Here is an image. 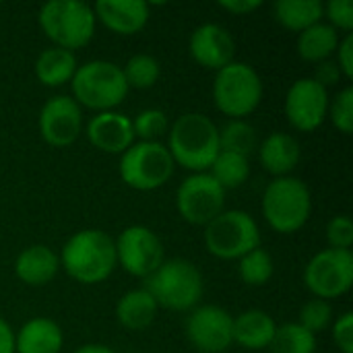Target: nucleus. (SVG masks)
<instances>
[{
    "mask_svg": "<svg viewBox=\"0 0 353 353\" xmlns=\"http://www.w3.org/2000/svg\"><path fill=\"white\" fill-rule=\"evenodd\" d=\"M165 147L176 165L192 174L209 172L221 151L219 128L209 116L201 112L182 114L170 126Z\"/></svg>",
    "mask_w": 353,
    "mask_h": 353,
    "instance_id": "obj_1",
    "label": "nucleus"
},
{
    "mask_svg": "<svg viewBox=\"0 0 353 353\" xmlns=\"http://www.w3.org/2000/svg\"><path fill=\"white\" fill-rule=\"evenodd\" d=\"M58 259L66 275L83 285L103 283L118 267L114 240L95 228L72 234L62 246Z\"/></svg>",
    "mask_w": 353,
    "mask_h": 353,
    "instance_id": "obj_2",
    "label": "nucleus"
},
{
    "mask_svg": "<svg viewBox=\"0 0 353 353\" xmlns=\"http://www.w3.org/2000/svg\"><path fill=\"white\" fill-rule=\"evenodd\" d=\"M145 290L157 306L176 312H190L203 298L205 281L196 265L190 261L165 259L161 267L145 279Z\"/></svg>",
    "mask_w": 353,
    "mask_h": 353,
    "instance_id": "obj_3",
    "label": "nucleus"
},
{
    "mask_svg": "<svg viewBox=\"0 0 353 353\" xmlns=\"http://www.w3.org/2000/svg\"><path fill=\"white\" fill-rule=\"evenodd\" d=\"M39 29L62 50L74 52L85 48L95 35V12L83 0H50L39 8Z\"/></svg>",
    "mask_w": 353,
    "mask_h": 353,
    "instance_id": "obj_4",
    "label": "nucleus"
},
{
    "mask_svg": "<svg viewBox=\"0 0 353 353\" xmlns=\"http://www.w3.org/2000/svg\"><path fill=\"white\" fill-rule=\"evenodd\" d=\"M72 99L81 108L93 112H112L128 95V85L122 74V66L110 60H89L79 64L72 81Z\"/></svg>",
    "mask_w": 353,
    "mask_h": 353,
    "instance_id": "obj_5",
    "label": "nucleus"
},
{
    "mask_svg": "<svg viewBox=\"0 0 353 353\" xmlns=\"http://www.w3.org/2000/svg\"><path fill=\"white\" fill-rule=\"evenodd\" d=\"M263 217L277 234L300 232L312 215V194L296 176L273 178L261 201Z\"/></svg>",
    "mask_w": 353,
    "mask_h": 353,
    "instance_id": "obj_6",
    "label": "nucleus"
},
{
    "mask_svg": "<svg viewBox=\"0 0 353 353\" xmlns=\"http://www.w3.org/2000/svg\"><path fill=\"white\" fill-rule=\"evenodd\" d=\"M263 79L248 64L234 60L215 72L213 103L228 120H246L263 101Z\"/></svg>",
    "mask_w": 353,
    "mask_h": 353,
    "instance_id": "obj_7",
    "label": "nucleus"
},
{
    "mask_svg": "<svg viewBox=\"0 0 353 353\" xmlns=\"http://www.w3.org/2000/svg\"><path fill=\"white\" fill-rule=\"evenodd\" d=\"M176 163L168 151V147L159 141H134L120 155V178L126 186L151 192L165 186L174 176Z\"/></svg>",
    "mask_w": 353,
    "mask_h": 353,
    "instance_id": "obj_8",
    "label": "nucleus"
},
{
    "mask_svg": "<svg viewBox=\"0 0 353 353\" xmlns=\"http://www.w3.org/2000/svg\"><path fill=\"white\" fill-rule=\"evenodd\" d=\"M205 248L221 261H238L261 246V230L248 211L232 209L205 225Z\"/></svg>",
    "mask_w": 353,
    "mask_h": 353,
    "instance_id": "obj_9",
    "label": "nucleus"
},
{
    "mask_svg": "<svg viewBox=\"0 0 353 353\" xmlns=\"http://www.w3.org/2000/svg\"><path fill=\"white\" fill-rule=\"evenodd\" d=\"M304 283L319 300L331 302L345 296L353 285L352 250L325 248L316 252L304 269Z\"/></svg>",
    "mask_w": 353,
    "mask_h": 353,
    "instance_id": "obj_10",
    "label": "nucleus"
},
{
    "mask_svg": "<svg viewBox=\"0 0 353 353\" xmlns=\"http://www.w3.org/2000/svg\"><path fill=\"white\" fill-rule=\"evenodd\" d=\"M118 265L132 277L147 279L165 261V248L159 236L147 225H128L114 240Z\"/></svg>",
    "mask_w": 353,
    "mask_h": 353,
    "instance_id": "obj_11",
    "label": "nucleus"
},
{
    "mask_svg": "<svg viewBox=\"0 0 353 353\" xmlns=\"http://www.w3.org/2000/svg\"><path fill=\"white\" fill-rule=\"evenodd\" d=\"M176 207L184 221L205 228L225 211V190L209 172L190 174L176 190Z\"/></svg>",
    "mask_w": 353,
    "mask_h": 353,
    "instance_id": "obj_12",
    "label": "nucleus"
},
{
    "mask_svg": "<svg viewBox=\"0 0 353 353\" xmlns=\"http://www.w3.org/2000/svg\"><path fill=\"white\" fill-rule=\"evenodd\" d=\"M186 339L201 353H223L234 345V316L215 304L190 310L186 319Z\"/></svg>",
    "mask_w": 353,
    "mask_h": 353,
    "instance_id": "obj_13",
    "label": "nucleus"
},
{
    "mask_svg": "<svg viewBox=\"0 0 353 353\" xmlns=\"http://www.w3.org/2000/svg\"><path fill=\"white\" fill-rule=\"evenodd\" d=\"M329 91L321 87L312 77L298 79L292 83L285 95V116L288 122L300 132H314L327 120L329 110Z\"/></svg>",
    "mask_w": 353,
    "mask_h": 353,
    "instance_id": "obj_14",
    "label": "nucleus"
},
{
    "mask_svg": "<svg viewBox=\"0 0 353 353\" xmlns=\"http://www.w3.org/2000/svg\"><path fill=\"white\" fill-rule=\"evenodd\" d=\"M37 126L50 147H70L83 132V108L70 95H54L41 105Z\"/></svg>",
    "mask_w": 353,
    "mask_h": 353,
    "instance_id": "obj_15",
    "label": "nucleus"
},
{
    "mask_svg": "<svg viewBox=\"0 0 353 353\" xmlns=\"http://www.w3.org/2000/svg\"><path fill=\"white\" fill-rule=\"evenodd\" d=\"M190 56L196 64L209 70H221L236 56V41L232 33L219 23H203L199 25L188 41Z\"/></svg>",
    "mask_w": 353,
    "mask_h": 353,
    "instance_id": "obj_16",
    "label": "nucleus"
},
{
    "mask_svg": "<svg viewBox=\"0 0 353 353\" xmlns=\"http://www.w3.org/2000/svg\"><path fill=\"white\" fill-rule=\"evenodd\" d=\"M89 143L103 153L122 155L137 139L132 132V120L116 110L95 114L85 126Z\"/></svg>",
    "mask_w": 353,
    "mask_h": 353,
    "instance_id": "obj_17",
    "label": "nucleus"
},
{
    "mask_svg": "<svg viewBox=\"0 0 353 353\" xmlns=\"http://www.w3.org/2000/svg\"><path fill=\"white\" fill-rule=\"evenodd\" d=\"M95 21L116 35L141 33L151 17V6L145 0H97L93 4Z\"/></svg>",
    "mask_w": 353,
    "mask_h": 353,
    "instance_id": "obj_18",
    "label": "nucleus"
},
{
    "mask_svg": "<svg viewBox=\"0 0 353 353\" xmlns=\"http://www.w3.org/2000/svg\"><path fill=\"white\" fill-rule=\"evenodd\" d=\"M259 161L273 178L292 176L302 159V147L296 137L288 132H271L259 143Z\"/></svg>",
    "mask_w": 353,
    "mask_h": 353,
    "instance_id": "obj_19",
    "label": "nucleus"
},
{
    "mask_svg": "<svg viewBox=\"0 0 353 353\" xmlns=\"http://www.w3.org/2000/svg\"><path fill=\"white\" fill-rule=\"evenodd\" d=\"M60 271V259L58 254L46 246V244H33L27 246L23 252H19L14 261V275L19 281H23L29 288H43Z\"/></svg>",
    "mask_w": 353,
    "mask_h": 353,
    "instance_id": "obj_20",
    "label": "nucleus"
},
{
    "mask_svg": "<svg viewBox=\"0 0 353 353\" xmlns=\"http://www.w3.org/2000/svg\"><path fill=\"white\" fill-rule=\"evenodd\" d=\"M62 345V329L52 319H31L14 333V353H60Z\"/></svg>",
    "mask_w": 353,
    "mask_h": 353,
    "instance_id": "obj_21",
    "label": "nucleus"
},
{
    "mask_svg": "<svg viewBox=\"0 0 353 353\" xmlns=\"http://www.w3.org/2000/svg\"><path fill=\"white\" fill-rule=\"evenodd\" d=\"M277 331V323L265 310L250 308L234 316V343L248 352L267 350Z\"/></svg>",
    "mask_w": 353,
    "mask_h": 353,
    "instance_id": "obj_22",
    "label": "nucleus"
},
{
    "mask_svg": "<svg viewBox=\"0 0 353 353\" xmlns=\"http://www.w3.org/2000/svg\"><path fill=\"white\" fill-rule=\"evenodd\" d=\"M157 308L159 306L145 288L130 290L116 302V321L126 331H145L153 325Z\"/></svg>",
    "mask_w": 353,
    "mask_h": 353,
    "instance_id": "obj_23",
    "label": "nucleus"
},
{
    "mask_svg": "<svg viewBox=\"0 0 353 353\" xmlns=\"http://www.w3.org/2000/svg\"><path fill=\"white\" fill-rule=\"evenodd\" d=\"M77 68H79V62H77L74 52H68L56 46L41 50L33 66L37 81L46 87H62L70 83Z\"/></svg>",
    "mask_w": 353,
    "mask_h": 353,
    "instance_id": "obj_24",
    "label": "nucleus"
},
{
    "mask_svg": "<svg viewBox=\"0 0 353 353\" xmlns=\"http://www.w3.org/2000/svg\"><path fill=\"white\" fill-rule=\"evenodd\" d=\"M339 33L325 21L308 27L306 31L298 33V41H296V50L298 56L306 62L319 64L325 60H331V56L335 54L337 46H339Z\"/></svg>",
    "mask_w": 353,
    "mask_h": 353,
    "instance_id": "obj_25",
    "label": "nucleus"
},
{
    "mask_svg": "<svg viewBox=\"0 0 353 353\" xmlns=\"http://www.w3.org/2000/svg\"><path fill=\"white\" fill-rule=\"evenodd\" d=\"M273 14L283 29L296 33L306 31L325 17L323 2L319 0H277L273 4Z\"/></svg>",
    "mask_w": 353,
    "mask_h": 353,
    "instance_id": "obj_26",
    "label": "nucleus"
},
{
    "mask_svg": "<svg viewBox=\"0 0 353 353\" xmlns=\"http://www.w3.org/2000/svg\"><path fill=\"white\" fill-rule=\"evenodd\" d=\"M209 174H211V178L223 190L240 188L250 178V159L248 157H242L238 153L219 151V155L215 157L213 165L209 168Z\"/></svg>",
    "mask_w": 353,
    "mask_h": 353,
    "instance_id": "obj_27",
    "label": "nucleus"
},
{
    "mask_svg": "<svg viewBox=\"0 0 353 353\" xmlns=\"http://www.w3.org/2000/svg\"><path fill=\"white\" fill-rule=\"evenodd\" d=\"M259 132L246 120H228L219 128V149L248 157L259 149Z\"/></svg>",
    "mask_w": 353,
    "mask_h": 353,
    "instance_id": "obj_28",
    "label": "nucleus"
},
{
    "mask_svg": "<svg viewBox=\"0 0 353 353\" xmlns=\"http://www.w3.org/2000/svg\"><path fill=\"white\" fill-rule=\"evenodd\" d=\"M269 350L271 353H314L316 352V335H312L298 323L277 325V331L273 335Z\"/></svg>",
    "mask_w": 353,
    "mask_h": 353,
    "instance_id": "obj_29",
    "label": "nucleus"
},
{
    "mask_svg": "<svg viewBox=\"0 0 353 353\" xmlns=\"http://www.w3.org/2000/svg\"><path fill=\"white\" fill-rule=\"evenodd\" d=\"M122 74H124L128 89L143 91V89L155 87V83L161 77V66H159V60L151 54H134L122 66Z\"/></svg>",
    "mask_w": 353,
    "mask_h": 353,
    "instance_id": "obj_30",
    "label": "nucleus"
},
{
    "mask_svg": "<svg viewBox=\"0 0 353 353\" xmlns=\"http://www.w3.org/2000/svg\"><path fill=\"white\" fill-rule=\"evenodd\" d=\"M275 265H273V256L265 250V248H254L250 252H246L242 259H238V273L240 279L250 285V288H261L265 285L271 277H273Z\"/></svg>",
    "mask_w": 353,
    "mask_h": 353,
    "instance_id": "obj_31",
    "label": "nucleus"
},
{
    "mask_svg": "<svg viewBox=\"0 0 353 353\" xmlns=\"http://www.w3.org/2000/svg\"><path fill=\"white\" fill-rule=\"evenodd\" d=\"M132 120V132H134V139L139 141H147V143H153V141H159L163 134H168L170 130V118L163 110L159 108H147V110H141Z\"/></svg>",
    "mask_w": 353,
    "mask_h": 353,
    "instance_id": "obj_32",
    "label": "nucleus"
},
{
    "mask_svg": "<svg viewBox=\"0 0 353 353\" xmlns=\"http://www.w3.org/2000/svg\"><path fill=\"white\" fill-rule=\"evenodd\" d=\"M296 323L302 325L312 335H319V333L327 331L333 325V308H331V302L319 300V298L308 300L300 308V314H298V321Z\"/></svg>",
    "mask_w": 353,
    "mask_h": 353,
    "instance_id": "obj_33",
    "label": "nucleus"
},
{
    "mask_svg": "<svg viewBox=\"0 0 353 353\" xmlns=\"http://www.w3.org/2000/svg\"><path fill=\"white\" fill-rule=\"evenodd\" d=\"M327 120L341 132V134H352L353 132V87H343L335 97L329 99V110H327Z\"/></svg>",
    "mask_w": 353,
    "mask_h": 353,
    "instance_id": "obj_34",
    "label": "nucleus"
},
{
    "mask_svg": "<svg viewBox=\"0 0 353 353\" xmlns=\"http://www.w3.org/2000/svg\"><path fill=\"white\" fill-rule=\"evenodd\" d=\"M327 242L333 250H352L353 223L347 215H335L327 223Z\"/></svg>",
    "mask_w": 353,
    "mask_h": 353,
    "instance_id": "obj_35",
    "label": "nucleus"
},
{
    "mask_svg": "<svg viewBox=\"0 0 353 353\" xmlns=\"http://www.w3.org/2000/svg\"><path fill=\"white\" fill-rule=\"evenodd\" d=\"M323 12L327 23L335 31H345L352 33L353 29V2L352 0H331L323 4Z\"/></svg>",
    "mask_w": 353,
    "mask_h": 353,
    "instance_id": "obj_36",
    "label": "nucleus"
},
{
    "mask_svg": "<svg viewBox=\"0 0 353 353\" xmlns=\"http://www.w3.org/2000/svg\"><path fill=\"white\" fill-rule=\"evenodd\" d=\"M333 343L341 353H353V314L343 312L333 325H331Z\"/></svg>",
    "mask_w": 353,
    "mask_h": 353,
    "instance_id": "obj_37",
    "label": "nucleus"
},
{
    "mask_svg": "<svg viewBox=\"0 0 353 353\" xmlns=\"http://www.w3.org/2000/svg\"><path fill=\"white\" fill-rule=\"evenodd\" d=\"M337 58H335V64L339 66L341 74L345 81H352L353 79V33H345L343 39H339V46L335 50Z\"/></svg>",
    "mask_w": 353,
    "mask_h": 353,
    "instance_id": "obj_38",
    "label": "nucleus"
},
{
    "mask_svg": "<svg viewBox=\"0 0 353 353\" xmlns=\"http://www.w3.org/2000/svg\"><path fill=\"white\" fill-rule=\"evenodd\" d=\"M312 79H314L321 87H325V89L329 91V87L337 85V83L343 79V74H341L339 66L335 64V60H325V62H319V64L314 66Z\"/></svg>",
    "mask_w": 353,
    "mask_h": 353,
    "instance_id": "obj_39",
    "label": "nucleus"
},
{
    "mask_svg": "<svg viewBox=\"0 0 353 353\" xmlns=\"http://www.w3.org/2000/svg\"><path fill=\"white\" fill-rule=\"evenodd\" d=\"M261 6H263V0H219V8H223L232 14H238V17L250 14V12L259 10Z\"/></svg>",
    "mask_w": 353,
    "mask_h": 353,
    "instance_id": "obj_40",
    "label": "nucleus"
},
{
    "mask_svg": "<svg viewBox=\"0 0 353 353\" xmlns=\"http://www.w3.org/2000/svg\"><path fill=\"white\" fill-rule=\"evenodd\" d=\"M0 353H14V331L0 316Z\"/></svg>",
    "mask_w": 353,
    "mask_h": 353,
    "instance_id": "obj_41",
    "label": "nucleus"
},
{
    "mask_svg": "<svg viewBox=\"0 0 353 353\" xmlns=\"http://www.w3.org/2000/svg\"><path fill=\"white\" fill-rule=\"evenodd\" d=\"M72 353H116V352H114V350H110L108 345H101V343H87V345L77 347Z\"/></svg>",
    "mask_w": 353,
    "mask_h": 353,
    "instance_id": "obj_42",
    "label": "nucleus"
}]
</instances>
